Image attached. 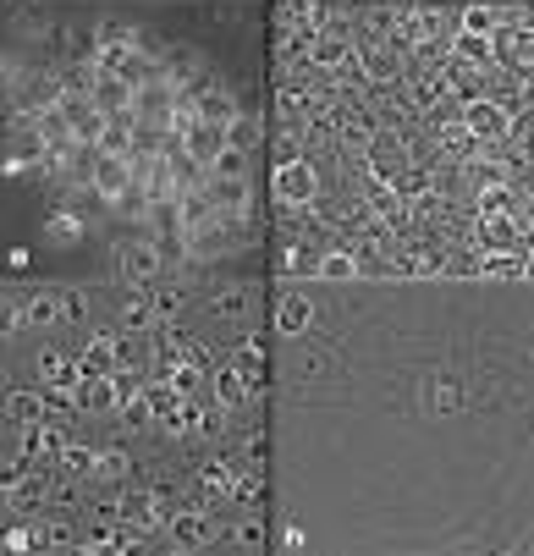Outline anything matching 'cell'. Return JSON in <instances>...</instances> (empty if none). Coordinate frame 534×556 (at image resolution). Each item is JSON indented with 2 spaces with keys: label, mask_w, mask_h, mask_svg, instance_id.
I'll use <instances>...</instances> for the list:
<instances>
[{
  "label": "cell",
  "mask_w": 534,
  "mask_h": 556,
  "mask_svg": "<svg viewBox=\"0 0 534 556\" xmlns=\"http://www.w3.org/2000/svg\"><path fill=\"white\" fill-rule=\"evenodd\" d=\"M94 457H100L94 446L67 441V446H61V457H56V463H61V474H67V479H94Z\"/></svg>",
  "instance_id": "7402d4cb"
},
{
  "label": "cell",
  "mask_w": 534,
  "mask_h": 556,
  "mask_svg": "<svg viewBox=\"0 0 534 556\" xmlns=\"http://www.w3.org/2000/svg\"><path fill=\"white\" fill-rule=\"evenodd\" d=\"M248 155H254V149H237L232 138H226V149L221 155H215V177H226V182H248Z\"/></svg>",
  "instance_id": "d4e9b609"
},
{
  "label": "cell",
  "mask_w": 534,
  "mask_h": 556,
  "mask_svg": "<svg viewBox=\"0 0 534 556\" xmlns=\"http://www.w3.org/2000/svg\"><path fill=\"white\" fill-rule=\"evenodd\" d=\"M72 408H78V413H111V408H122V397H116V375H83V386L72 391Z\"/></svg>",
  "instance_id": "30bf717a"
},
{
  "label": "cell",
  "mask_w": 534,
  "mask_h": 556,
  "mask_svg": "<svg viewBox=\"0 0 534 556\" xmlns=\"http://www.w3.org/2000/svg\"><path fill=\"white\" fill-rule=\"evenodd\" d=\"M402 61H408V50L397 45V39H380V45L358 50V72H364V83H397L402 78Z\"/></svg>",
  "instance_id": "5b68a950"
},
{
  "label": "cell",
  "mask_w": 534,
  "mask_h": 556,
  "mask_svg": "<svg viewBox=\"0 0 534 556\" xmlns=\"http://www.w3.org/2000/svg\"><path fill=\"white\" fill-rule=\"evenodd\" d=\"M67 523H45V529H39V551H61V545H67Z\"/></svg>",
  "instance_id": "f6af8a7d"
},
{
  "label": "cell",
  "mask_w": 534,
  "mask_h": 556,
  "mask_svg": "<svg viewBox=\"0 0 534 556\" xmlns=\"http://www.w3.org/2000/svg\"><path fill=\"white\" fill-rule=\"evenodd\" d=\"M518 221L523 215H479L474 248L479 254H507V248H518Z\"/></svg>",
  "instance_id": "9c48e42d"
},
{
  "label": "cell",
  "mask_w": 534,
  "mask_h": 556,
  "mask_svg": "<svg viewBox=\"0 0 534 556\" xmlns=\"http://www.w3.org/2000/svg\"><path fill=\"white\" fill-rule=\"evenodd\" d=\"M61 325H83V292H61Z\"/></svg>",
  "instance_id": "bcb514c9"
},
{
  "label": "cell",
  "mask_w": 534,
  "mask_h": 556,
  "mask_svg": "<svg viewBox=\"0 0 534 556\" xmlns=\"http://www.w3.org/2000/svg\"><path fill=\"white\" fill-rule=\"evenodd\" d=\"M155 309H160V320H171V309H182V292H160Z\"/></svg>",
  "instance_id": "c3c4849f"
},
{
  "label": "cell",
  "mask_w": 534,
  "mask_h": 556,
  "mask_svg": "<svg viewBox=\"0 0 534 556\" xmlns=\"http://www.w3.org/2000/svg\"><path fill=\"white\" fill-rule=\"evenodd\" d=\"M116 397L133 402V397H138V380H133V375H116Z\"/></svg>",
  "instance_id": "f907efd6"
},
{
  "label": "cell",
  "mask_w": 534,
  "mask_h": 556,
  "mask_svg": "<svg viewBox=\"0 0 534 556\" xmlns=\"http://www.w3.org/2000/svg\"><path fill=\"white\" fill-rule=\"evenodd\" d=\"M226 138H232L237 149H254L259 144V122H243V116H237V122L226 127Z\"/></svg>",
  "instance_id": "ee69618b"
},
{
  "label": "cell",
  "mask_w": 534,
  "mask_h": 556,
  "mask_svg": "<svg viewBox=\"0 0 534 556\" xmlns=\"http://www.w3.org/2000/svg\"><path fill=\"white\" fill-rule=\"evenodd\" d=\"M281 545H287V551H303V545H309V534H303V529H298V523H292V529H287V534H281Z\"/></svg>",
  "instance_id": "681fc988"
},
{
  "label": "cell",
  "mask_w": 534,
  "mask_h": 556,
  "mask_svg": "<svg viewBox=\"0 0 534 556\" xmlns=\"http://www.w3.org/2000/svg\"><path fill=\"white\" fill-rule=\"evenodd\" d=\"M237 545H243V551H259V545H265V529H259L254 518H248L243 529H237Z\"/></svg>",
  "instance_id": "7dc6e473"
},
{
  "label": "cell",
  "mask_w": 534,
  "mask_h": 556,
  "mask_svg": "<svg viewBox=\"0 0 534 556\" xmlns=\"http://www.w3.org/2000/svg\"><path fill=\"white\" fill-rule=\"evenodd\" d=\"M45 408H50V397H39V391H12V397H6V424H17V430H23V424H39Z\"/></svg>",
  "instance_id": "d6986e66"
},
{
  "label": "cell",
  "mask_w": 534,
  "mask_h": 556,
  "mask_svg": "<svg viewBox=\"0 0 534 556\" xmlns=\"http://www.w3.org/2000/svg\"><path fill=\"white\" fill-rule=\"evenodd\" d=\"M193 111H199V122H210V127H232L237 122V94L221 89V83H199V89H193Z\"/></svg>",
  "instance_id": "52a82bcc"
},
{
  "label": "cell",
  "mask_w": 534,
  "mask_h": 556,
  "mask_svg": "<svg viewBox=\"0 0 534 556\" xmlns=\"http://www.w3.org/2000/svg\"><path fill=\"white\" fill-rule=\"evenodd\" d=\"M116 358H122L116 336H111V331H94L89 342H83L78 364H83V375H116Z\"/></svg>",
  "instance_id": "7c38bea8"
},
{
  "label": "cell",
  "mask_w": 534,
  "mask_h": 556,
  "mask_svg": "<svg viewBox=\"0 0 534 556\" xmlns=\"http://www.w3.org/2000/svg\"><path fill=\"white\" fill-rule=\"evenodd\" d=\"M39 375H45L50 391H67V397L83 386V364H78V358H67V353H56V347L39 353Z\"/></svg>",
  "instance_id": "8fae6325"
},
{
  "label": "cell",
  "mask_w": 534,
  "mask_h": 556,
  "mask_svg": "<svg viewBox=\"0 0 534 556\" xmlns=\"http://www.w3.org/2000/svg\"><path fill=\"white\" fill-rule=\"evenodd\" d=\"M149 325H160V309H155V298H127L122 303V331H149Z\"/></svg>",
  "instance_id": "83f0119b"
},
{
  "label": "cell",
  "mask_w": 534,
  "mask_h": 556,
  "mask_svg": "<svg viewBox=\"0 0 534 556\" xmlns=\"http://www.w3.org/2000/svg\"><path fill=\"white\" fill-rule=\"evenodd\" d=\"M287 23L298 28L303 39H314V34H325V23H331V12H325L320 0H292V12H287Z\"/></svg>",
  "instance_id": "44dd1931"
},
{
  "label": "cell",
  "mask_w": 534,
  "mask_h": 556,
  "mask_svg": "<svg viewBox=\"0 0 534 556\" xmlns=\"http://www.w3.org/2000/svg\"><path fill=\"white\" fill-rule=\"evenodd\" d=\"M474 276H490V281H523L529 276V265H523V254H479V265H474Z\"/></svg>",
  "instance_id": "ac0fdd59"
},
{
  "label": "cell",
  "mask_w": 534,
  "mask_h": 556,
  "mask_svg": "<svg viewBox=\"0 0 534 556\" xmlns=\"http://www.w3.org/2000/svg\"><path fill=\"white\" fill-rule=\"evenodd\" d=\"M314 276H325V281H347V276H358V259L347 254V248H331V254L314 265Z\"/></svg>",
  "instance_id": "e575fe53"
},
{
  "label": "cell",
  "mask_w": 534,
  "mask_h": 556,
  "mask_svg": "<svg viewBox=\"0 0 534 556\" xmlns=\"http://www.w3.org/2000/svg\"><path fill=\"white\" fill-rule=\"evenodd\" d=\"M237 358H243V364H237V369H243V375H248V386L259 391V364H265V347H259L254 336H248V342H243V353H237Z\"/></svg>",
  "instance_id": "60d3db41"
},
{
  "label": "cell",
  "mask_w": 534,
  "mask_h": 556,
  "mask_svg": "<svg viewBox=\"0 0 534 556\" xmlns=\"http://www.w3.org/2000/svg\"><path fill=\"white\" fill-rule=\"evenodd\" d=\"M72 435L61 430L56 419H39V424H23V452L28 457H61V446H67Z\"/></svg>",
  "instance_id": "4fadbf2b"
},
{
  "label": "cell",
  "mask_w": 534,
  "mask_h": 556,
  "mask_svg": "<svg viewBox=\"0 0 534 556\" xmlns=\"http://www.w3.org/2000/svg\"><path fill=\"white\" fill-rule=\"evenodd\" d=\"M160 270V243L155 237H133V243L116 248V276L122 281H149Z\"/></svg>",
  "instance_id": "8992f818"
},
{
  "label": "cell",
  "mask_w": 534,
  "mask_h": 556,
  "mask_svg": "<svg viewBox=\"0 0 534 556\" xmlns=\"http://www.w3.org/2000/svg\"><path fill=\"white\" fill-rule=\"evenodd\" d=\"M452 56L463 61V67H490V56H496V50H490V39L457 34V39H452Z\"/></svg>",
  "instance_id": "836d02e7"
},
{
  "label": "cell",
  "mask_w": 534,
  "mask_h": 556,
  "mask_svg": "<svg viewBox=\"0 0 534 556\" xmlns=\"http://www.w3.org/2000/svg\"><path fill=\"white\" fill-rule=\"evenodd\" d=\"M259 496H265V485H259V474H243L232 485V501H243V507H259Z\"/></svg>",
  "instance_id": "7bdbcfd3"
},
{
  "label": "cell",
  "mask_w": 534,
  "mask_h": 556,
  "mask_svg": "<svg viewBox=\"0 0 534 556\" xmlns=\"http://www.w3.org/2000/svg\"><path fill=\"white\" fill-rule=\"evenodd\" d=\"M166 534H171L177 551H199V545L210 540V518H204V512H171Z\"/></svg>",
  "instance_id": "5bb4252c"
},
{
  "label": "cell",
  "mask_w": 534,
  "mask_h": 556,
  "mask_svg": "<svg viewBox=\"0 0 534 556\" xmlns=\"http://www.w3.org/2000/svg\"><path fill=\"white\" fill-rule=\"evenodd\" d=\"M199 424H204V402H193V397H182L177 402V413H171L160 430L166 435H199Z\"/></svg>",
  "instance_id": "f546056e"
},
{
  "label": "cell",
  "mask_w": 534,
  "mask_h": 556,
  "mask_svg": "<svg viewBox=\"0 0 534 556\" xmlns=\"http://www.w3.org/2000/svg\"><path fill=\"white\" fill-rule=\"evenodd\" d=\"M347 56H353V50H347V39L342 34H314V39H303V61H309V67H347Z\"/></svg>",
  "instance_id": "9a60e30c"
},
{
  "label": "cell",
  "mask_w": 534,
  "mask_h": 556,
  "mask_svg": "<svg viewBox=\"0 0 534 556\" xmlns=\"http://www.w3.org/2000/svg\"><path fill=\"white\" fill-rule=\"evenodd\" d=\"M496 28H501V17L490 6H463V17H457V34H474V39H490Z\"/></svg>",
  "instance_id": "4dcf8cb0"
},
{
  "label": "cell",
  "mask_w": 534,
  "mask_h": 556,
  "mask_svg": "<svg viewBox=\"0 0 534 556\" xmlns=\"http://www.w3.org/2000/svg\"><path fill=\"white\" fill-rule=\"evenodd\" d=\"M171 391H182V397H193V391H199V364H188V358H182V364H171Z\"/></svg>",
  "instance_id": "ab89813d"
},
{
  "label": "cell",
  "mask_w": 534,
  "mask_h": 556,
  "mask_svg": "<svg viewBox=\"0 0 534 556\" xmlns=\"http://www.w3.org/2000/svg\"><path fill=\"white\" fill-rule=\"evenodd\" d=\"M45 485H39V479H28V474H17V479H6V507L12 512H39L45 507Z\"/></svg>",
  "instance_id": "ffe728a7"
},
{
  "label": "cell",
  "mask_w": 534,
  "mask_h": 556,
  "mask_svg": "<svg viewBox=\"0 0 534 556\" xmlns=\"http://www.w3.org/2000/svg\"><path fill=\"white\" fill-rule=\"evenodd\" d=\"M435 138H441V155H452V160H468V155H474V144H479V138L468 133L463 122H446Z\"/></svg>",
  "instance_id": "1f68e13d"
},
{
  "label": "cell",
  "mask_w": 534,
  "mask_h": 556,
  "mask_svg": "<svg viewBox=\"0 0 534 556\" xmlns=\"http://www.w3.org/2000/svg\"><path fill=\"white\" fill-rule=\"evenodd\" d=\"M144 397H149V408H155V424H166V419H171V413H177L182 391H171V380H166V386H149V391H144Z\"/></svg>",
  "instance_id": "d590c367"
},
{
  "label": "cell",
  "mask_w": 534,
  "mask_h": 556,
  "mask_svg": "<svg viewBox=\"0 0 534 556\" xmlns=\"http://www.w3.org/2000/svg\"><path fill=\"white\" fill-rule=\"evenodd\" d=\"M276 199L281 204H298V210L320 199V177H314L309 160H281V166H276Z\"/></svg>",
  "instance_id": "3957f363"
},
{
  "label": "cell",
  "mask_w": 534,
  "mask_h": 556,
  "mask_svg": "<svg viewBox=\"0 0 534 556\" xmlns=\"http://www.w3.org/2000/svg\"><path fill=\"white\" fill-rule=\"evenodd\" d=\"M127 474H133V457L116 452V446H105V452L94 457V485H122Z\"/></svg>",
  "instance_id": "603a6c76"
},
{
  "label": "cell",
  "mask_w": 534,
  "mask_h": 556,
  "mask_svg": "<svg viewBox=\"0 0 534 556\" xmlns=\"http://www.w3.org/2000/svg\"><path fill=\"white\" fill-rule=\"evenodd\" d=\"M193 485H199L210 501H232V485H237V474H232V468H226V463H210V468H199V479H193Z\"/></svg>",
  "instance_id": "cb8c5ba5"
},
{
  "label": "cell",
  "mask_w": 534,
  "mask_h": 556,
  "mask_svg": "<svg viewBox=\"0 0 534 556\" xmlns=\"http://www.w3.org/2000/svg\"><path fill=\"white\" fill-rule=\"evenodd\" d=\"M479 215H523V210H518V193H512L507 182H490V188H479Z\"/></svg>",
  "instance_id": "484cf974"
},
{
  "label": "cell",
  "mask_w": 534,
  "mask_h": 556,
  "mask_svg": "<svg viewBox=\"0 0 534 556\" xmlns=\"http://www.w3.org/2000/svg\"><path fill=\"white\" fill-rule=\"evenodd\" d=\"M463 408V391L452 386V380H435L430 386V413H457Z\"/></svg>",
  "instance_id": "8d00e7d4"
},
{
  "label": "cell",
  "mask_w": 534,
  "mask_h": 556,
  "mask_svg": "<svg viewBox=\"0 0 534 556\" xmlns=\"http://www.w3.org/2000/svg\"><path fill=\"white\" fill-rule=\"evenodd\" d=\"M138 182V171H133V155H111V149H100V160H94V199H105L111 204L116 193H127Z\"/></svg>",
  "instance_id": "277c9868"
},
{
  "label": "cell",
  "mask_w": 534,
  "mask_h": 556,
  "mask_svg": "<svg viewBox=\"0 0 534 556\" xmlns=\"http://www.w3.org/2000/svg\"><path fill=\"white\" fill-rule=\"evenodd\" d=\"M45 237L61 243V248H72V243H83V221L72 210H56V215H45Z\"/></svg>",
  "instance_id": "f1b7e54d"
},
{
  "label": "cell",
  "mask_w": 534,
  "mask_h": 556,
  "mask_svg": "<svg viewBox=\"0 0 534 556\" xmlns=\"http://www.w3.org/2000/svg\"><path fill=\"white\" fill-rule=\"evenodd\" d=\"M314 325V303L303 298V292H287V298L276 303V331L281 336H303Z\"/></svg>",
  "instance_id": "2e32d148"
},
{
  "label": "cell",
  "mask_w": 534,
  "mask_h": 556,
  "mask_svg": "<svg viewBox=\"0 0 534 556\" xmlns=\"http://www.w3.org/2000/svg\"><path fill=\"white\" fill-rule=\"evenodd\" d=\"M248 309H254V287H226V292H215V314H221V320H243Z\"/></svg>",
  "instance_id": "d6a6232c"
},
{
  "label": "cell",
  "mask_w": 534,
  "mask_h": 556,
  "mask_svg": "<svg viewBox=\"0 0 534 556\" xmlns=\"http://www.w3.org/2000/svg\"><path fill=\"white\" fill-rule=\"evenodd\" d=\"M122 424H127V430H144V424H155V408H149L144 391H138L133 402H122Z\"/></svg>",
  "instance_id": "74e56055"
},
{
  "label": "cell",
  "mask_w": 534,
  "mask_h": 556,
  "mask_svg": "<svg viewBox=\"0 0 534 556\" xmlns=\"http://www.w3.org/2000/svg\"><path fill=\"white\" fill-rule=\"evenodd\" d=\"M105 512H122L133 534H149V529H160V523H171L166 490H133V496H116V501H105Z\"/></svg>",
  "instance_id": "7a4b0ae2"
},
{
  "label": "cell",
  "mask_w": 534,
  "mask_h": 556,
  "mask_svg": "<svg viewBox=\"0 0 534 556\" xmlns=\"http://www.w3.org/2000/svg\"><path fill=\"white\" fill-rule=\"evenodd\" d=\"M248 397H254V386H248V375L243 369H215V402H221L226 413H237V408H248Z\"/></svg>",
  "instance_id": "e0dca14e"
},
{
  "label": "cell",
  "mask_w": 534,
  "mask_h": 556,
  "mask_svg": "<svg viewBox=\"0 0 534 556\" xmlns=\"http://www.w3.org/2000/svg\"><path fill=\"white\" fill-rule=\"evenodd\" d=\"M28 325H34V331L61 325V292H34V298H28Z\"/></svg>",
  "instance_id": "4316f807"
},
{
  "label": "cell",
  "mask_w": 534,
  "mask_h": 556,
  "mask_svg": "<svg viewBox=\"0 0 534 556\" xmlns=\"http://www.w3.org/2000/svg\"><path fill=\"white\" fill-rule=\"evenodd\" d=\"M226 149V127H210V122H193L188 133H182V155L193 160L199 171L215 166V155Z\"/></svg>",
  "instance_id": "ba28073f"
},
{
  "label": "cell",
  "mask_w": 534,
  "mask_h": 556,
  "mask_svg": "<svg viewBox=\"0 0 534 556\" xmlns=\"http://www.w3.org/2000/svg\"><path fill=\"white\" fill-rule=\"evenodd\" d=\"M6 551H39V529L12 523V529H6Z\"/></svg>",
  "instance_id": "b9f144b4"
},
{
  "label": "cell",
  "mask_w": 534,
  "mask_h": 556,
  "mask_svg": "<svg viewBox=\"0 0 534 556\" xmlns=\"http://www.w3.org/2000/svg\"><path fill=\"white\" fill-rule=\"evenodd\" d=\"M457 122H463L485 149H501V144H507V133H512V111L501 100H485V94L463 100V116H457Z\"/></svg>",
  "instance_id": "6da1fadb"
},
{
  "label": "cell",
  "mask_w": 534,
  "mask_h": 556,
  "mask_svg": "<svg viewBox=\"0 0 534 556\" xmlns=\"http://www.w3.org/2000/svg\"><path fill=\"white\" fill-rule=\"evenodd\" d=\"M281 270L287 276H314V254L303 243H287V254H281Z\"/></svg>",
  "instance_id": "f35d334b"
}]
</instances>
